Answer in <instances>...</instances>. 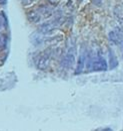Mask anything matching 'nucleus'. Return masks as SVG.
Masks as SVG:
<instances>
[{
    "label": "nucleus",
    "mask_w": 123,
    "mask_h": 131,
    "mask_svg": "<svg viewBox=\"0 0 123 131\" xmlns=\"http://www.w3.org/2000/svg\"><path fill=\"white\" fill-rule=\"evenodd\" d=\"M50 58L51 53L49 50H45L44 52H42L37 59V68L41 71H45L50 64Z\"/></svg>",
    "instance_id": "2"
},
{
    "label": "nucleus",
    "mask_w": 123,
    "mask_h": 131,
    "mask_svg": "<svg viewBox=\"0 0 123 131\" xmlns=\"http://www.w3.org/2000/svg\"><path fill=\"white\" fill-rule=\"evenodd\" d=\"M109 39L116 43V45H120L123 40V36L121 34V31H117V30H112L109 32Z\"/></svg>",
    "instance_id": "6"
},
{
    "label": "nucleus",
    "mask_w": 123,
    "mask_h": 131,
    "mask_svg": "<svg viewBox=\"0 0 123 131\" xmlns=\"http://www.w3.org/2000/svg\"><path fill=\"white\" fill-rule=\"evenodd\" d=\"M59 25V21L58 19H56L55 21L53 22H46V23H43L40 28H39V33H42V34H51L52 32L55 31V29L58 27Z\"/></svg>",
    "instance_id": "4"
},
{
    "label": "nucleus",
    "mask_w": 123,
    "mask_h": 131,
    "mask_svg": "<svg viewBox=\"0 0 123 131\" xmlns=\"http://www.w3.org/2000/svg\"><path fill=\"white\" fill-rule=\"evenodd\" d=\"M109 61H110V64H109L110 70H113V69H115L118 66V61H117V59L114 56L112 50H110V52H109Z\"/></svg>",
    "instance_id": "10"
},
{
    "label": "nucleus",
    "mask_w": 123,
    "mask_h": 131,
    "mask_svg": "<svg viewBox=\"0 0 123 131\" xmlns=\"http://www.w3.org/2000/svg\"><path fill=\"white\" fill-rule=\"evenodd\" d=\"M37 10H38L39 13L41 14V16L45 17V18H48V17H50L52 14H53L52 11H51V9L48 8V7H46V6H40Z\"/></svg>",
    "instance_id": "9"
},
{
    "label": "nucleus",
    "mask_w": 123,
    "mask_h": 131,
    "mask_svg": "<svg viewBox=\"0 0 123 131\" xmlns=\"http://www.w3.org/2000/svg\"><path fill=\"white\" fill-rule=\"evenodd\" d=\"M32 1H33V0H22V3L26 6V5H29L30 3H32Z\"/></svg>",
    "instance_id": "12"
},
{
    "label": "nucleus",
    "mask_w": 123,
    "mask_h": 131,
    "mask_svg": "<svg viewBox=\"0 0 123 131\" xmlns=\"http://www.w3.org/2000/svg\"><path fill=\"white\" fill-rule=\"evenodd\" d=\"M75 53H76V49L75 47H72L68 49L66 54L63 58L62 61V66L65 69H71L73 65L75 64Z\"/></svg>",
    "instance_id": "1"
},
{
    "label": "nucleus",
    "mask_w": 123,
    "mask_h": 131,
    "mask_svg": "<svg viewBox=\"0 0 123 131\" xmlns=\"http://www.w3.org/2000/svg\"><path fill=\"white\" fill-rule=\"evenodd\" d=\"M3 21H4V20H3V18H2V16L0 15V29L2 28V25H3Z\"/></svg>",
    "instance_id": "14"
},
{
    "label": "nucleus",
    "mask_w": 123,
    "mask_h": 131,
    "mask_svg": "<svg viewBox=\"0 0 123 131\" xmlns=\"http://www.w3.org/2000/svg\"><path fill=\"white\" fill-rule=\"evenodd\" d=\"M86 57H87L86 51L82 49V50L80 51V54H79V58H78V62H77V67H76L75 74H80V73H82V71L84 70L85 63H86Z\"/></svg>",
    "instance_id": "5"
},
{
    "label": "nucleus",
    "mask_w": 123,
    "mask_h": 131,
    "mask_svg": "<svg viewBox=\"0 0 123 131\" xmlns=\"http://www.w3.org/2000/svg\"><path fill=\"white\" fill-rule=\"evenodd\" d=\"M6 36L4 34H0V49H4L6 48Z\"/></svg>",
    "instance_id": "11"
},
{
    "label": "nucleus",
    "mask_w": 123,
    "mask_h": 131,
    "mask_svg": "<svg viewBox=\"0 0 123 131\" xmlns=\"http://www.w3.org/2000/svg\"><path fill=\"white\" fill-rule=\"evenodd\" d=\"M27 17L29 19V21L32 23H39L42 19L41 14L39 13L38 10H31L27 13Z\"/></svg>",
    "instance_id": "7"
},
{
    "label": "nucleus",
    "mask_w": 123,
    "mask_h": 131,
    "mask_svg": "<svg viewBox=\"0 0 123 131\" xmlns=\"http://www.w3.org/2000/svg\"><path fill=\"white\" fill-rule=\"evenodd\" d=\"M30 39H31V42L34 45V46H36V47H38V46H41V45H43L44 43V38L39 34L38 32H34L31 34L30 36Z\"/></svg>",
    "instance_id": "8"
},
{
    "label": "nucleus",
    "mask_w": 123,
    "mask_h": 131,
    "mask_svg": "<svg viewBox=\"0 0 123 131\" xmlns=\"http://www.w3.org/2000/svg\"><path fill=\"white\" fill-rule=\"evenodd\" d=\"M120 47V52H121V57H122V60H123V41L119 45Z\"/></svg>",
    "instance_id": "13"
},
{
    "label": "nucleus",
    "mask_w": 123,
    "mask_h": 131,
    "mask_svg": "<svg viewBox=\"0 0 123 131\" xmlns=\"http://www.w3.org/2000/svg\"><path fill=\"white\" fill-rule=\"evenodd\" d=\"M107 63L106 61L101 58V57H97L94 59V61L91 62V69L95 72H104L107 71Z\"/></svg>",
    "instance_id": "3"
}]
</instances>
